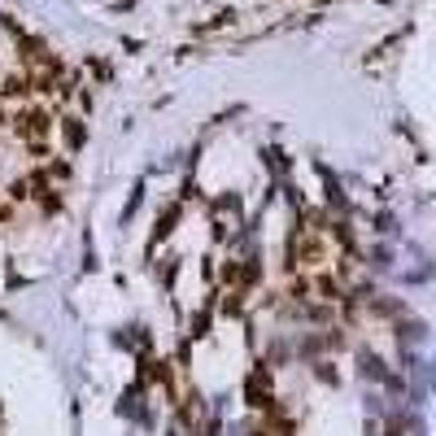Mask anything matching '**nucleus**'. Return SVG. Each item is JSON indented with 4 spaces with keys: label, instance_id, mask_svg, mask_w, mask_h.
Masks as SVG:
<instances>
[{
    "label": "nucleus",
    "instance_id": "nucleus-2",
    "mask_svg": "<svg viewBox=\"0 0 436 436\" xmlns=\"http://www.w3.org/2000/svg\"><path fill=\"white\" fill-rule=\"evenodd\" d=\"M31 92H35V79L26 74H9V79H0V96L5 101H31Z\"/></svg>",
    "mask_w": 436,
    "mask_h": 436
},
{
    "label": "nucleus",
    "instance_id": "nucleus-4",
    "mask_svg": "<svg viewBox=\"0 0 436 436\" xmlns=\"http://www.w3.org/2000/svg\"><path fill=\"white\" fill-rule=\"evenodd\" d=\"M66 136H70V149H74V144H79V140H83V127H79L74 118H66Z\"/></svg>",
    "mask_w": 436,
    "mask_h": 436
},
{
    "label": "nucleus",
    "instance_id": "nucleus-3",
    "mask_svg": "<svg viewBox=\"0 0 436 436\" xmlns=\"http://www.w3.org/2000/svg\"><path fill=\"white\" fill-rule=\"evenodd\" d=\"M48 175H53V179H70V161L66 157H53V161H48Z\"/></svg>",
    "mask_w": 436,
    "mask_h": 436
},
{
    "label": "nucleus",
    "instance_id": "nucleus-1",
    "mask_svg": "<svg viewBox=\"0 0 436 436\" xmlns=\"http://www.w3.org/2000/svg\"><path fill=\"white\" fill-rule=\"evenodd\" d=\"M13 131H18L26 149H35V144H48V136H53V118L44 109H18L13 114Z\"/></svg>",
    "mask_w": 436,
    "mask_h": 436
}]
</instances>
